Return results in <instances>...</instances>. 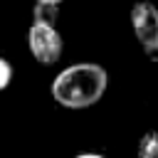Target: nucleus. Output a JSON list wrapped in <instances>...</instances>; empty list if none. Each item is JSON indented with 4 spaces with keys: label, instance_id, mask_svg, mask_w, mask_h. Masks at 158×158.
<instances>
[{
    "label": "nucleus",
    "instance_id": "nucleus-4",
    "mask_svg": "<svg viewBox=\"0 0 158 158\" xmlns=\"http://www.w3.org/2000/svg\"><path fill=\"white\" fill-rule=\"evenodd\" d=\"M57 17H59V5L57 2H35V7H32V22L57 25Z\"/></svg>",
    "mask_w": 158,
    "mask_h": 158
},
{
    "label": "nucleus",
    "instance_id": "nucleus-1",
    "mask_svg": "<svg viewBox=\"0 0 158 158\" xmlns=\"http://www.w3.org/2000/svg\"><path fill=\"white\" fill-rule=\"evenodd\" d=\"M109 89V72L94 62L62 69L52 81V99L64 109H89Z\"/></svg>",
    "mask_w": 158,
    "mask_h": 158
},
{
    "label": "nucleus",
    "instance_id": "nucleus-2",
    "mask_svg": "<svg viewBox=\"0 0 158 158\" xmlns=\"http://www.w3.org/2000/svg\"><path fill=\"white\" fill-rule=\"evenodd\" d=\"M131 27L151 62H158V7L153 2H136L131 7Z\"/></svg>",
    "mask_w": 158,
    "mask_h": 158
},
{
    "label": "nucleus",
    "instance_id": "nucleus-3",
    "mask_svg": "<svg viewBox=\"0 0 158 158\" xmlns=\"http://www.w3.org/2000/svg\"><path fill=\"white\" fill-rule=\"evenodd\" d=\"M27 47L32 52V57L49 67V64H57L62 59V52H64V42H62V35L57 32L54 25H44V22H32L30 30H27Z\"/></svg>",
    "mask_w": 158,
    "mask_h": 158
},
{
    "label": "nucleus",
    "instance_id": "nucleus-7",
    "mask_svg": "<svg viewBox=\"0 0 158 158\" xmlns=\"http://www.w3.org/2000/svg\"><path fill=\"white\" fill-rule=\"evenodd\" d=\"M74 158H106V156H101V153H79Z\"/></svg>",
    "mask_w": 158,
    "mask_h": 158
},
{
    "label": "nucleus",
    "instance_id": "nucleus-5",
    "mask_svg": "<svg viewBox=\"0 0 158 158\" xmlns=\"http://www.w3.org/2000/svg\"><path fill=\"white\" fill-rule=\"evenodd\" d=\"M136 158H158V131H146L141 136Z\"/></svg>",
    "mask_w": 158,
    "mask_h": 158
},
{
    "label": "nucleus",
    "instance_id": "nucleus-8",
    "mask_svg": "<svg viewBox=\"0 0 158 158\" xmlns=\"http://www.w3.org/2000/svg\"><path fill=\"white\" fill-rule=\"evenodd\" d=\"M37 2H57V5H62V0H37Z\"/></svg>",
    "mask_w": 158,
    "mask_h": 158
},
{
    "label": "nucleus",
    "instance_id": "nucleus-6",
    "mask_svg": "<svg viewBox=\"0 0 158 158\" xmlns=\"http://www.w3.org/2000/svg\"><path fill=\"white\" fill-rule=\"evenodd\" d=\"M10 81H12V64L5 57H0V91H5Z\"/></svg>",
    "mask_w": 158,
    "mask_h": 158
}]
</instances>
